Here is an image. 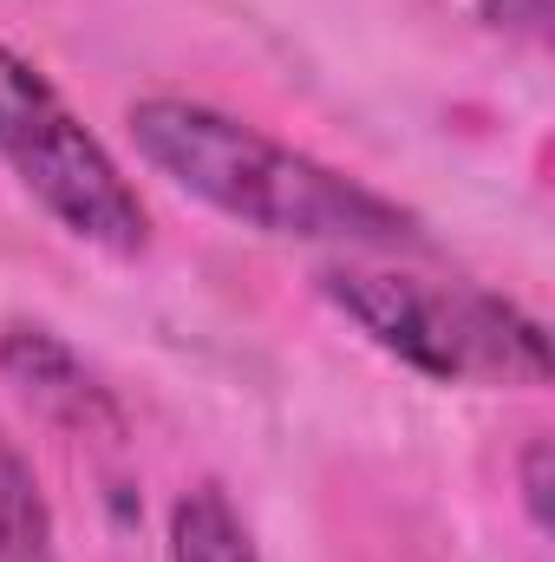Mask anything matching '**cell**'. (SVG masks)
I'll return each instance as SVG.
<instances>
[{"label": "cell", "mask_w": 555, "mask_h": 562, "mask_svg": "<svg viewBox=\"0 0 555 562\" xmlns=\"http://www.w3.org/2000/svg\"><path fill=\"white\" fill-rule=\"evenodd\" d=\"M0 373L26 393L33 413L72 431V438H99V445H118L125 438V406L118 393L99 380V367H86V353L72 340H59L53 327H33V321H13L0 327Z\"/></svg>", "instance_id": "4"}, {"label": "cell", "mask_w": 555, "mask_h": 562, "mask_svg": "<svg viewBox=\"0 0 555 562\" xmlns=\"http://www.w3.org/2000/svg\"><path fill=\"white\" fill-rule=\"evenodd\" d=\"M320 294L399 367L444 386H543L550 380V340L543 327L484 288L464 281H424L380 262H333L320 269Z\"/></svg>", "instance_id": "2"}, {"label": "cell", "mask_w": 555, "mask_h": 562, "mask_svg": "<svg viewBox=\"0 0 555 562\" xmlns=\"http://www.w3.org/2000/svg\"><path fill=\"white\" fill-rule=\"evenodd\" d=\"M125 125L150 170H163L183 196L209 203L216 216L256 236L340 243V249H418L424 243V223L399 196L269 138L203 99L150 92L132 105Z\"/></svg>", "instance_id": "1"}, {"label": "cell", "mask_w": 555, "mask_h": 562, "mask_svg": "<svg viewBox=\"0 0 555 562\" xmlns=\"http://www.w3.org/2000/svg\"><path fill=\"white\" fill-rule=\"evenodd\" d=\"M0 562H59L53 504L7 431H0Z\"/></svg>", "instance_id": "6"}, {"label": "cell", "mask_w": 555, "mask_h": 562, "mask_svg": "<svg viewBox=\"0 0 555 562\" xmlns=\"http://www.w3.org/2000/svg\"><path fill=\"white\" fill-rule=\"evenodd\" d=\"M523 510L536 530H550V438H530L523 451Z\"/></svg>", "instance_id": "7"}, {"label": "cell", "mask_w": 555, "mask_h": 562, "mask_svg": "<svg viewBox=\"0 0 555 562\" xmlns=\"http://www.w3.org/2000/svg\"><path fill=\"white\" fill-rule=\"evenodd\" d=\"M170 562H262L223 484H196L170 504Z\"/></svg>", "instance_id": "5"}, {"label": "cell", "mask_w": 555, "mask_h": 562, "mask_svg": "<svg viewBox=\"0 0 555 562\" xmlns=\"http://www.w3.org/2000/svg\"><path fill=\"white\" fill-rule=\"evenodd\" d=\"M0 164L26 183V196L79 243L105 256L150 249V210L138 183L118 170L99 132L66 105V92L0 40Z\"/></svg>", "instance_id": "3"}]
</instances>
